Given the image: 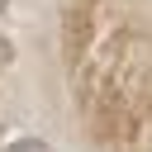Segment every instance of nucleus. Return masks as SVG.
<instances>
[{
	"label": "nucleus",
	"instance_id": "1",
	"mask_svg": "<svg viewBox=\"0 0 152 152\" xmlns=\"http://www.w3.org/2000/svg\"><path fill=\"white\" fill-rule=\"evenodd\" d=\"M5 152H52V147H48L43 138H14V142H10Z\"/></svg>",
	"mask_w": 152,
	"mask_h": 152
},
{
	"label": "nucleus",
	"instance_id": "2",
	"mask_svg": "<svg viewBox=\"0 0 152 152\" xmlns=\"http://www.w3.org/2000/svg\"><path fill=\"white\" fill-rule=\"evenodd\" d=\"M5 57H10V43H5V38H0V62H5Z\"/></svg>",
	"mask_w": 152,
	"mask_h": 152
},
{
	"label": "nucleus",
	"instance_id": "3",
	"mask_svg": "<svg viewBox=\"0 0 152 152\" xmlns=\"http://www.w3.org/2000/svg\"><path fill=\"white\" fill-rule=\"evenodd\" d=\"M0 10H10V0H0Z\"/></svg>",
	"mask_w": 152,
	"mask_h": 152
}]
</instances>
